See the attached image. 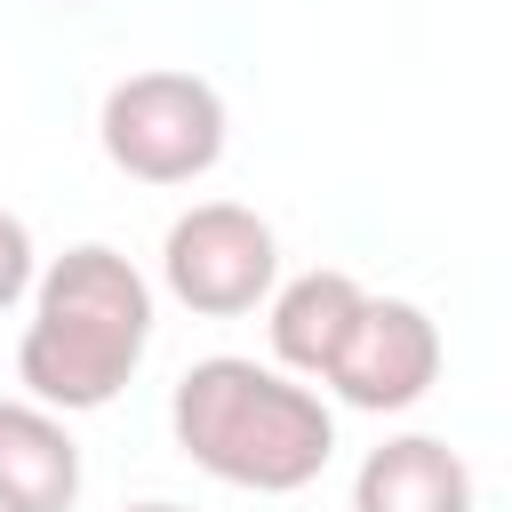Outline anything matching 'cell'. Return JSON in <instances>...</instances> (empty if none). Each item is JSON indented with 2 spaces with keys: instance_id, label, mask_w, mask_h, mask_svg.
<instances>
[{
  "instance_id": "obj_1",
  "label": "cell",
  "mask_w": 512,
  "mask_h": 512,
  "mask_svg": "<svg viewBox=\"0 0 512 512\" xmlns=\"http://www.w3.org/2000/svg\"><path fill=\"white\" fill-rule=\"evenodd\" d=\"M144 344H152V280L120 248L80 240L32 280V320L16 336V384L24 400L56 416H88L120 400Z\"/></svg>"
},
{
  "instance_id": "obj_2",
  "label": "cell",
  "mask_w": 512,
  "mask_h": 512,
  "mask_svg": "<svg viewBox=\"0 0 512 512\" xmlns=\"http://www.w3.org/2000/svg\"><path fill=\"white\" fill-rule=\"evenodd\" d=\"M168 424H176V448L224 480V488H248V496H296L328 472L336 456V416L312 384L264 368V360H240V352H208L176 376V400H168Z\"/></svg>"
},
{
  "instance_id": "obj_3",
  "label": "cell",
  "mask_w": 512,
  "mask_h": 512,
  "mask_svg": "<svg viewBox=\"0 0 512 512\" xmlns=\"http://www.w3.org/2000/svg\"><path fill=\"white\" fill-rule=\"evenodd\" d=\"M104 160L136 184H192L224 160V96L200 72H128L96 112Z\"/></svg>"
},
{
  "instance_id": "obj_4",
  "label": "cell",
  "mask_w": 512,
  "mask_h": 512,
  "mask_svg": "<svg viewBox=\"0 0 512 512\" xmlns=\"http://www.w3.org/2000/svg\"><path fill=\"white\" fill-rule=\"evenodd\" d=\"M160 280L200 320H240L280 288V240L240 200H200L160 240Z\"/></svg>"
},
{
  "instance_id": "obj_5",
  "label": "cell",
  "mask_w": 512,
  "mask_h": 512,
  "mask_svg": "<svg viewBox=\"0 0 512 512\" xmlns=\"http://www.w3.org/2000/svg\"><path fill=\"white\" fill-rule=\"evenodd\" d=\"M320 384H328L344 408H368V416L416 408V400L440 384V328H432V312L408 304V296H368L360 320H352V336H344V352L328 360Z\"/></svg>"
},
{
  "instance_id": "obj_6",
  "label": "cell",
  "mask_w": 512,
  "mask_h": 512,
  "mask_svg": "<svg viewBox=\"0 0 512 512\" xmlns=\"http://www.w3.org/2000/svg\"><path fill=\"white\" fill-rule=\"evenodd\" d=\"M352 512H472V464L440 432H400L360 456Z\"/></svg>"
},
{
  "instance_id": "obj_7",
  "label": "cell",
  "mask_w": 512,
  "mask_h": 512,
  "mask_svg": "<svg viewBox=\"0 0 512 512\" xmlns=\"http://www.w3.org/2000/svg\"><path fill=\"white\" fill-rule=\"evenodd\" d=\"M80 440L40 400H0V512H72Z\"/></svg>"
},
{
  "instance_id": "obj_8",
  "label": "cell",
  "mask_w": 512,
  "mask_h": 512,
  "mask_svg": "<svg viewBox=\"0 0 512 512\" xmlns=\"http://www.w3.org/2000/svg\"><path fill=\"white\" fill-rule=\"evenodd\" d=\"M360 304H368V288H360L352 272H336V264L296 272L288 288H272V320H264V328H272L280 376H328V360L344 352Z\"/></svg>"
},
{
  "instance_id": "obj_9",
  "label": "cell",
  "mask_w": 512,
  "mask_h": 512,
  "mask_svg": "<svg viewBox=\"0 0 512 512\" xmlns=\"http://www.w3.org/2000/svg\"><path fill=\"white\" fill-rule=\"evenodd\" d=\"M32 280H40L32 232H24V216H8V208H0V312H8V304H24V296H32Z\"/></svg>"
},
{
  "instance_id": "obj_10",
  "label": "cell",
  "mask_w": 512,
  "mask_h": 512,
  "mask_svg": "<svg viewBox=\"0 0 512 512\" xmlns=\"http://www.w3.org/2000/svg\"><path fill=\"white\" fill-rule=\"evenodd\" d=\"M128 512H184V504H128Z\"/></svg>"
},
{
  "instance_id": "obj_11",
  "label": "cell",
  "mask_w": 512,
  "mask_h": 512,
  "mask_svg": "<svg viewBox=\"0 0 512 512\" xmlns=\"http://www.w3.org/2000/svg\"><path fill=\"white\" fill-rule=\"evenodd\" d=\"M64 8H80V0H64Z\"/></svg>"
}]
</instances>
